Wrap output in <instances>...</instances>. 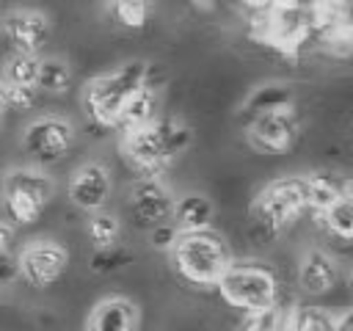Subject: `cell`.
Masks as SVG:
<instances>
[{
    "label": "cell",
    "mask_w": 353,
    "mask_h": 331,
    "mask_svg": "<svg viewBox=\"0 0 353 331\" xmlns=\"http://www.w3.org/2000/svg\"><path fill=\"white\" fill-rule=\"evenodd\" d=\"M193 143V130L179 119H154L152 124L124 132L121 154L141 177H157L174 157Z\"/></svg>",
    "instance_id": "obj_1"
},
{
    "label": "cell",
    "mask_w": 353,
    "mask_h": 331,
    "mask_svg": "<svg viewBox=\"0 0 353 331\" xmlns=\"http://www.w3.org/2000/svg\"><path fill=\"white\" fill-rule=\"evenodd\" d=\"M171 262L185 281L196 287H215L234 259L226 240L215 229H199L176 234L171 245Z\"/></svg>",
    "instance_id": "obj_2"
},
{
    "label": "cell",
    "mask_w": 353,
    "mask_h": 331,
    "mask_svg": "<svg viewBox=\"0 0 353 331\" xmlns=\"http://www.w3.org/2000/svg\"><path fill=\"white\" fill-rule=\"evenodd\" d=\"M146 83H149V63L127 61V63L116 66L113 72H105L85 83L83 108L99 127H116L127 99Z\"/></svg>",
    "instance_id": "obj_3"
},
{
    "label": "cell",
    "mask_w": 353,
    "mask_h": 331,
    "mask_svg": "<svg viewBox=\"0 0 353 331\" xmlns=\"http://www.w3.org/2000/svg\"><path fill=\"white\" fill-rule=\"evenodd\" d=\"M215 287L229 306L243 309L245 314L279 306V281L273 270L259 262H232Z\"/></svg>",
    "instance_id": "obj_4"
},
{
    "label": "cell",
    "mask_w": 353,
    "mask_h": 331,
    "mask_svg": "<svg viewBox=\"0 0 353 331\" xmlns=\"http://www.w3.org/2000/svg\"><path fill=\"white\" fill-rule=\"evenodd\" d=\"M303 210H306L303 177H279L256 193L251 204V221L265 234H279L287 226H292Z\"/></svg>",
    "instance_id": "obj_5"
},
{
    "label": "cell",
    "mask_w": 353,
    "mask_h": 331,
    "mask_svg": "<svg viewBox=\"0 0 353 331\" xmlns=\"http://www.w3.org/2000/svg\"><path fill=\"white\" fill-rule=\"evenodd\" d=\"M52 196H55V182L39 168H14L3 179L6 215L19 226L36 223L44 215Z\"/></svg>",
    "instance_id": "obj_6"
},
{
    "label": "cell",
    "mask_w": 353,
    "mask_h": 331,
    "mask_svg": "<svg viewBox=\"0 0 353 331\" xmlns=\"http://www.w3.org/2000/svg\"><path fill=\"white\" fill-rule=\"evenodd\" d=\"M74 143V127L58 116H41L25 127L22 146L36 163L61 160Z\"/></svg>",
    "instance_id": "obj_7"
},
{
    "label": "cell",
    "mask_w": 353,
    "mask_h": 331,
    "mask_svg": "<svg viewBox=\"0 0 353 331\" xmlns=\"http://www.w3.org/2000/svg\"><path fill=\"white\" fill-rule=\"evenodd\" d=\"M66 265H69V254L55 240H33L22 248V254L17 259L19 276L30 287H39V290L55 284L63 276Z\"/></svg>",
    "instance_id": "obj_8"
},
{
    "label": "cell",
    "mask_w": 353,
    "mask_h": 331,
    "mask_svg": "<svg viewBox=\"0 0 353 331\" xmlns=\"http://www.w3.org/2000/svg\"><path fill=\"white\" fill-rule=\"evenodd\" d=\"M130 212L146 229L171 223L174 196L157 177H138L130 188Z\"/></svg>",
    "instance_id": "obj_9"
},
{
    "label": "cell",
    "mask_w": 353,
    "mask_h": 331,
    "mask_svg": "<svg viewBox=\"0 0 353 331\" xmlns=\"http://www.w3.org/2000/svg\"><path fill=\"white\" fill-rule=\"evenodd\" d=\"M298 130H301V124H298V116L292 108L270 110V113L251 116L248 141L259 152H287L295 143Z\"/></svg>",
    "instance_id": "obj_10"
},
{
    "label": "cell",
    "mask_w": 353,
    "mask_h": 331,
    "mask_svg": "<svg viewBox=\"0 0 353 331\" xmlns=\"http://www.w3.org/2000/svg\"><path fill=\"white\" fill-rule=\"evenodd\" d=\"M110 174L102 163H85L80 166L69 179V199L83 212H99L110 199Z\"/></svg>",
    "instance_id": "obj_11"
},
{
    "label": "cell",
    "mask_w": 353,
    "mask_h": 331,
    "mask_svg": "<svg viewBox=\"0 0 353 331\" xmlns=\"http://www.w3.org/2000/svg\"><path fill=\"white\" fill-rule=\"evenodd\" d=\"M3 30L17 52L39 55L50 39V19L41 11L19 8V11H11L3 17Z\"/></svg>",
    "instance_id": "obj_12"
},
{
    "label": "cell",
    "mask_w": 353,
    "mask_h": 331,
    "mask_svg": "<svg viewBox=\"0 0 353 331\" xmlns=\"http://www.w3.org/2000/svg\"><path fill=\"white\" fill-rule=\"evenodd\" d=\"M138 306L124 295H110L94 303L85 331H138Z\"/></svg>",
    "instance_id": "obj_13"
},
{
    "label": "cell",
    "mask_w": 353,
    "mask_h": 331,
    "mask_svg": "<svg viewBox=\"0 0 353 331\" xmlns=\"http://www.w3.org/2000/svg\"><path fill=\"white\" fill-rule=\"evenodd\" d=\"M339 279V268L334 262L331 254H325L323 248H309L303 257H301V265H298V284L303 292L309 295H325L334 290Z\"/></svg>",
    "instance_id": "obj_14"
},
{
    "label": "cell",
    "mask_w": 353,
    "mask_h": 331,
    "mask_svg": "<svg viewBox=\"0 0 353 331\" xmlns=\"http://www.w3.org/2000/svg\"><path fill=\"white\" fill-rule=\"evenodd\" d=\"M215 215L212 201L204 193H185L179 199H174V226L176 232H199V229H210Z\"/></svg>",
    "instance_id": "obj_15"
},
{
    "label": "cell",
    "mask_w": 353,
    "mask_h": 331,
    "mask_svg": "<svg viewBox=\"0 0 353 331\" xmlns=\"http://www.w3.org/2000/svg\"><path fill=\"white\" fill-rule=\"evenodd\" d=\"M157 105H160V94L157 88H152L149 83L141 86L130 99L127 105L121 108V116L116 121V127L121 132H132V130H141L146 124H152L157 119Z\"/></svg>",
    "instance_id": "obj_16"
},
{
    "label": "cell",
    "mask_w": 353,
    "mask_h": 331,
    "mask_svg": "<svg viewBox=\"0 0 353 331\" xmlns=\"http://www.w3.org/2000/svg\"><path fill=\"white\" fill-rule=\"evenodd\" d=\"M303 185H306V207H312L317 215H323L331 204L342 199V179H336L334 174H323V171L306 174Z\"/></svg>",
    "instance_id": "obj_17"
},
{
    "label": "cell",
    "mask_w": 353,
    "mask_h": 331,
    "mask_svg": "<svg viewBox=\"0 0 353 331\" xmlns=\"http://www.w3.org/2000/svg\"><path fill=\"white\" fill-rule=\"evenodd\" d=\"M292 108V88L284 83H265L259 88L251 91V97L245 99L243 110L248 116H259V113H270V110H284Z\"/></svg>",
    "instance_id": "obj_18"
},
{
    "label": "cell",
    "mask_w": 353,
    "mask_h": 331,
    "mask_svg": "<svg viewBox=\"0 0 353 331\" xmlns=\"http://www.w3.org/2000/svg\"><path fill=\"white\" fill-rule=\"evenodd\" d=\"M91 243L97 245V251H105V248H116L119 240H121V221L110 212H91L88 218V226H85Z\"/></svg>",
    "instance_id": "obj_19"
},
{
    "label": "cell",
    "mask_w": 353,
    "mask_h": 331,
    "mask_svg": "<svg viewBox=\"0 0 353 331\" xmlns=\"http://www.w3.org/2000/svg\"><path fill=\"white\" fill-rule=\"evenodd\" d=\"M284 331H334V317L317 306H298L284 317Z\"/></svg>",
    "instance_id": "obj_20"
},
{
    "label": "cell",
    "mask_w": 353,
    "mask_h": 331,
    "mask_svg": "<svg viewBox=\"0 0 353 331\" xmlns=\"http://www.w3.org/2000/svg\"><path fill=\"white\" fill-rule=\"evenodd\" d=\"M72 83V69L66 66V61L61 58H44L39 63V77H36V88L47 91V94H63Z\"/></svg>",
    "instance_id": "obj_21"
},
{
    "label": "cell",
    "mask_w": 353,
    "mask_h": 331,
    "mask_svg": "<svg viewBox=\"0 0 353 331\" xmlns=\"http://www.w3.org/2000/svg\"><path fill=\"white\" fill-rule=\"evenodd\" d=\"M149 14H152V0H110V17L127 30L146 28Z\"/></svg>",
    "instance_id": "obj_22"
},
{
    "label": "cell",
    "mask_w": 353,
    "mask_h": 331,
    "mask_svg": "<svg viewBox=\"0 0 353 331\" xmlns=\"http://www.w3.org/2000/svg\"><path fill=\"white\" fill-rule=\"evenodd\" d=\"M39 55H28V52H14L6 61V80L3 83H14V86H36L39 77Z\"/></svg>",
    "instance_id": "obj_23"
},
{
    "label": "cell",
    "mask_w": 353,
    "mask_h": 331,
    "mask_svg": "<svg viewBox=\"0 0 353 331\" xmlns=\"http://www.w3.org/2000/svg\"><path fill=\"white\" fill-rule=\"evenodd\" d=\"M320 218L325 221V229H328L331 234H336V237H342V240H353V204H350V201L339 199V201L331 204Z\"/></svg>",
    "instance_id": "obj_24"
},
{
    "label": "cell",
    "mask_w": 353,
    "mask_h": 331,
    "mask_svg": "<svg viewBox=\"0 0 353 331\" xmlns=\"http://www.w3.org/2000/svg\"><path fill=\"white\" fill-rule=\"evenodd\" d=\"M240 331H284V314L279 306L265 309V312H251L245 314Z\"/></svg>",
    "instance_id": "obj_25"
},
{
    "label": "cell",
    "mask_w": 353,
    "mask_h": 331,
    "mask_svg": "<svg viewBox=\"0 0 353 331\" xmlns=\"http://www.w3.org/2000/svg\"><path fill=\"white\" fill-rule=\"evenodd\" d=\"M6 97H8V108L28 110V108L36 105L39 88L36 86H14V83H6Z\"/></svg>",
    "instance_id": "obj_26"
},
{
    "label": "cell",
    "mask_w": 353,
    "mask_h": 331,
    "mask_svg": "<svg viewBox=\"0 0 353 331\" xmlns=\"http://www.w3.org/2000/svg\"><path fill=\"white\" fill-rule=\"evenodd\" d=\"M127 259H130V257H127L124 251H119V245H116V248H105V251H97V254L91 257V270L105 273V270L121 268Z\"/></svg>",
    "instance_id": "obj_27"
},
{
    "label": "cell",
    "mask_w": 353,
    "mask_h": 331,
    "mask_svg": "<svg viewBox=\"0 0 353 331\" xmlns=\"http://www.w3.org/2000/svg\"><path fill=\"white\" fill-rule=\"evenodd\" d=\"M176 234H179V232H176L174 223H163V226H154V229H152V243H154L157 248H168V251H171Z\"/></svg>",
    "instance_id": "obj_28"
},
{
    "label": "cell",
    "mask_w": 353,
    "mask_h": 331,
    "mask_svg": "<svg viewBox=\"0 0 353 331\" xmlns=\"http://www.w3.org/2000/svg\"><path fill=\"white\" fill-rule=\"evenodd\" d=\"M17 276H19V268H17V262H14L8 254H6V257H0V287L11 284Z\"/></svg>",
    "instance_id": "obj_29"
},
{
    "label": "cell",
    "mask_w": 353,
    "mask_h": 331,
    "mask_svg": "<svg viewBox=\"0 0 353 331\" xmlns=\"http://www.w3.org/2000/svg\"><path fill=\"white\" fill-rule=\"evenodd\" d=\"M11 240H14V229L0 221V257H6L11 251Z\"/></svg>",
    "instance_id": "obj_30"
},
{
    "label": "cell",
    "mask_w": 353,
    "mask_h": 331,
    "mask_svg": "<svg viewBox=\"0 0 353 331\" xmlns=\"http://www.w3.org/2000/svg\"><path fill=\"white\" fill-rule=\"evenodd\" d=\"M334 331H353V309L334 317Z\"/></svg>",
    "instance_id": "obj_31"
},
{
    "label": "cell",
    "mask_w": 353,
    "mask_h": 331,
    "mask_svg": "<svg viewBox=\"0 0 353 331\" xmlns=\"http://www.w3.org/2000/svg\"><path fill=\"white\" fill-rule=\"evenodd\" d=\"M342 199L353 204V177H347V179H342Z\"/></svg>",
    "instance_id": "obj_32"
},
{
    "label": "cell",
    "mask_w": 353,
    "mask_h": 331,
    "mask_svg": "<svg viewBox=\"0 0 353 331\" xmlns=\"http://www.w3.org/2000/svg\"><path fill=\"white\" fill-rule=\"evenodd\" d=\"M6 110H8V97H6V83L0 80V119H3Z\"/></svg>",
    "instance_id": "obj_33"
},
{
    "label": "cell",
    "mask_w": 353,
    "mask_h": 331,
    "mask_svg": "<svg viewBox=\"0 0 353 331\" xmlns=\"http://www.w3.org/2000/svg\"><path fill=\"white\" fill-rule=\"evenodd\" d=\"M350 284H353V273H350Z\"/></svg>",
    "instance_id": "obj_34"
}]
</instances>
